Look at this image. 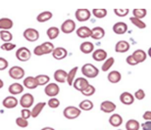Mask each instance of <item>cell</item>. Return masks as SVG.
Here are the masks:
<instances>
[{"mask_svg": "<svg viewBox=\"0 0 151 130\" xmlns=\"http://www.w3.org/2000/svg\"><path fill=\"white\" fill-rule=\"evenodd\" d=\"M55 47H54V44L51 43L49 41L43 42L42 44L38 45L35 48L34 53L35 56H42V55H47V54L52 53Z\"/></svg>", "mask_w": 151, "mask_h": 130, "instance_id": "cell-1", "label": "cell"}, {"mask_svg": "<svg viewBox=\"0 0 151 130\" xmlns=\"http://www.w3.org/2000/svg\"><path fill=\"white\" fill-rule=\"evenodd\" d=\"M81 74L87 78H95L99 74V69L92 64H84L81 66Z\"/></svg>", "mask_w": 151, "mask_h": 130, "instance_id": "cell-2", "label": "cell"}, {"mask_svg": "<svg viewBox=\"0 0 151 130\" xmlns=\"http://www.w3.org/2000/svg\"><path fill=\"white\" fill-rule=\"evenodd\" d=\"M81 110L80 108H77L75 106H69V107L65 108L63 111V114H64L65 119H78L81 116Z\"/></svg>", "mask_w": 151, "mask_h": 130, "instance_id": "cell-3", "label": "cell"}, {"mask_svg": "<svg viewBox=\"0 0 151 130\" xmlns=\"http://www.w3.org/2000/svg\"><path fill=\"white\" fill-rule=\"evenodd\" d=\"M16 58L20 62H27L32 58V52L29 48L27 47H21L17 50L16 52Z\"/></svg>", "mask_w": 151, "mask_h": 130, "instance_id": "cell-4", "label": "cell"}, {"mask_svg": "<svg viewBox=\"0 0 151 130\" xmlns=\"http://www.w3.org/2000/svg\"><path fill=\"white\" fill-rule=\"evenodd\" d=\"M9 75L15 80H19L25 76V69L19 66H14L9 69Z\"/></svg>", "mask_w": 151, "mask_h": 130, "instance_id": "cell-5", "label": "cell"}, {"mask_svg": "<svg viewBox=\"0 0 151 130\" xmlns=\"http://www.w3.org/2000/svg\"><path fill=\"white\" fill-rule=\"evenodd\" d=\"M35 103V97L32 96L31 93H26L21 97L19 104L21 105V107H23L24 109H29L32 107Z\"/></svg>", "mask_w": 151, "mask_h": 130, "instance_id": "cell-6", "label": "cell"}, {"mask_svg": "<svg viewBox=\"0 0 151 130\" xmlns=\"http://www.w3.org/2000/svg\"><path fill=\"white\" fill-rule=\"evenodd\" d=\"M24 37L27 41L29 42H35L38 40L39 38V32L38 31H37L35 29H32V28H29L25 29V31L23 33Z\"/></svg>", "mask_w": 151, "mask_h": 130, "instance_id": "cell-7", "label": "cell"}, {"mask_svg": "<svg viewBox=\"0 0 151 130\" xmlns=\"http://www.w3.org/2000/svg\"><path fill=\"white\" fill-rule=\"evenodd\" d=\"M59 92H60V88L57 83H48L44 88L45 95L50 98L56 97L59 94Z\"/></svg>", "mask_w": 151, "mask_h": 130, "instance_id": "cell-8", "label": "cell"}, {"mask_svg": "<svg viewBox=\"0 0 151 130\" xmlns=\"http://www.w3.org/2000/svg\"><path fill=\"white\" fill-rule=\"evenodd\" d=\"M90 16H91V13L88 9H78L75 13L76 19L78 22H86L90 19Z\"/></svg>", "mask_w": 151, "mask_h": 130, "instance_id": "cell-9", "label": "cell"}, {"mask_svg": "<svg viewBox=\"0 0 151 130\" xmlns=\"http://www.w3.org/2000/svg\"><path fill=\"white\" fill-rule=\"evenodd\" d=\"M61 31L66 34H70L76 31V23L73 20H66L64 23L61 25Z\"/></svg>", "mask_w": 151, "mask_h": 130, "instance_id": "cell-10", "label": "cell"}, {"mask_svg": "<svg viewBox=\"0 0 151 130\" xmlns=\"http://www.w3.org/2000/svg\"><path fill=\"white\" fill-rule=\"evenodd\" d=\"M89 85V83H88V81H87V79H86L84 77H78V78H76L75 81H74V83H73V87L76 89V90H78V91H83L84 89L86 88L87 86Z\"/></svg>", "mask_w": 151, "mask_h": 130, "instance_id": "cell-11", "label": "cell"}, {"mask_svg": "<svg viewBox=\"0 0 151 130\" xmlns=\"http://www.w3.org/2000/svg\"><path fill=\"white\" fill-rule=\"evenodd\" d=\"M18 104H19V101H18V99L13 95L7 96V97L2 101L3 107L6 109H14L17 107Z\"/></svg>", "mask_w": 151, "mask_h": 130, "instance_id": "cell-12", "label": "cell"}, {"mask_svg": "<svg viewBox=\"0 0 151 130\" xmlns=\"http://www.w3.org/2000/svg\"><path fill=\"white\" fill-rule=\"evenodd\" d=\"M117 106L112 101H104L101 103L100 110L105 114H112L113 111L116 110Z\"/></svg>", "mask_w": 151, "mask_h": 130, "instance_id": "cell-13", "label": "cell"}, {"mask_svg": "<svg viewBox=\"0 0 151 130\" xmlns=\"http://www.w3.org/2000/svg\"><path fill=\"white\" fill-rule=\"evenodd\" d=\"M134 96L129 92H123L120 95V101L122 104L126 106H131L134 104Z\"/></svg>", "mask_w": 151, "mask_h": 130, "instance_id": "cell-14", "label": "cell"}, {"mask_svg": "<svg viewBox=\"0 0 151 130\" xmlns=\"http://www.w3.org/2000/svg\"><path fill=\"white\" fill-rule=\"evenodd\" d=\"M67 75L68 72L64 69H57L54 72V79L58 83H65L67 82Z\"/></svg>", "mask_w": 151, "mask_h": 130, "instance_id": "cell-15", "label": "cell"}, {"mask_svg": "<svg viewBox=\"0 0 151 130\" xmlns=\"http://www.w3.org/2000/svg\"><path fill=\"white\" fill-rule=\"evenodd\" d=\"M67 55H68L67 50H66L65 48H63V47H56L55 49H54L53 52H52L53 58L55 60H58V61L65 59L66 57H67Z\"/></svg>", "mask_w": 151, "mask_h": 130, "instance_id": "cell-16", "label": "cell"}, {"mask_svg": "<svg viewBox=\"0 0 151 130\" xmlns=\"http://www.w3.org/2000/svg\"><path fill=\"white\" fill-rule=\"evenodd\" d=\"M92 59L96 62L105 61L107 59V52L104 49H96L92 53Z\"/></svg>", "mask_w": 151, "mask_h": 130, "instance_id": "cell-17", "label": "cell"}, {"mask_svg": "<svg viewBox=\"0 0 151 130\" xmlns=\"http://www.w3.org/2000/svg\"><path fill=\"white\" fill-rule=\"evenodd\" d=\"M129 50V44L126 40H120L115 45V51L117 53H126Z\"/></svg>", "mask_w": 151, "mask_h": 130, "instance_id": "cell-18", "label": "cell"}, {"mask_svg": "<svg viewBox=\"0 0 151 130\" xmlns=\"http://www.w3.org/2000/svg\"><path fill=\"white\" fill-rule=\"evenodd\" d=\"M113 31L116 34H125L128 31V25L124 22H118L113 26Z\"/></svg>", "mask_w": 151, "mask_h": 130, "instance_id": "cell-19", "label": "cell"}, {"mask_svg": "<svg viewBox=\"0 0 151 130\" xmlns=\"http://www.w3.org/2000/svg\"><path fill=\"white\" fill-rule=\"evenodd\" d=\"M104 36H105V31L101 26H96V28H93L91 29V36L90 37L95 39V40L102 39Z\"/></svg>", "mask_w": 151, "mask_h": 130, "instance_id": "cell-20", "label": "cell"}, {"mask_svg": "<svg viewBox=\"0 0 151 130\" xmlns=\"http://www.w3.org/2000/svg\"><path fill=\"white\" fill-rule=\"evenodd\" d=\"M77 35L80 38H87V37H90L91 36V29H90L88 26H80L77 31Z\"/></svg>", "mask_w": 151, "mask_h": 130, "instance_id": "cell-21", "label": "cell"}, {"mask_svg": "<svg viewBox=\"0 0 151 130\" xmlns=\"http://www.w3.org/2000/svg\"><path fill=\"white\" fill-rule=\"evenodd\" d=\"M8 91L10 92L11 95H19L24 91V85L21 83H12L10 86L8 87Z\"/></svg>", "mask_w": 151, "mask_h": 130, "instance_id": "cell-22", "label": "cell"}, {"mask_svg": "<svg viewBox=\"0 0 151 130\" xmlns=\"http://www.w3.org/2000/svg\"><path fill=\"white\" fill-rule=\"evenodd\" d=\"M107 78L110 83L116 84L118 82H120L121 79H122V74H121V72L118 71H112L108 74Z\"/></svg>", "mask_w": 151, "mask_h": 130, "instance_id": "cell-23", "label": "cell"}, {"mask_svg": "<svg viewBox=\"0 0 151 130\" xmlns=\"http://www.w3.org/2000/svg\"><path fill=\"white\" fill-rule=\"evenodd\" d=\"M132 57L134 58V60L137 61L138 64L143 63L147 58V54L145 51H143L142 49H137L132 53Z\"/></svg>", "mask_w": 151, "mask_h": 130, "instance_id": "cell-24", "label": "cell"}, {"mask_svg": "<svg viewBox=\"0 0 151 130\" xmlns=\"http://www.w3.org/2000/svg\"><path fill=\"white\" fill-rule=\"evenodd\" d=\"M14 23L9 18H1L0 19V31H9L13 28Z\"/></svg>", "mask_w": 151, "mask_h": 130, "instance_id": "cell-25", "label": "cell"}, {"mask_svg": "<svg viewBox=\"0 0 151 130\" xmlns=\"http://www.w3.org/2000/svg\"><path fill=\"white\" fill-rule=\"evenodd\" d=\"M80 50H81V52H83V54H90L91 52L93 53V51H94V44L89 41L83 42V43L80 45Z\"/></svg>", "mask_w": 151, "mask_h": 130, "instance_id": "cell-26", "label": "cell"}, {"mask_svg": "<svg viewBox=\"0 0 151 130\" xmlns=\"http://www.w3.org/2000/svg\"><path fill=\"white\" fill-rule=\"evenodd\" d=\"M24 87L28 89H35L38 86L35 80V76H28L24 79Z\"/></svg>", "mask_w": 151, "mask_h": 130, "instance_id": "cell-27", "label": "cell"}, {"mask_svg": "<svg viewBox=\"0 0 151 130\" xmlns=\"http://www.w3.org/2000/svg\"><path fill=\"white\" fill-rule=\"evenodd\" d=\"M109 123L113 127H119L123 123V117L118 114H112V116L109 117Z\"/></svg>", "mask_w": 151, "mask_h": 130, "instance_id": "cell-28", "label": "cell"}, {"mask_svg": "<svg viewBox=\"0 0 151 130\" xmlns=\"http://www.w3.org/2000/svg\"><path fill=\"white\" fill-rule=\"evenodd\" d=\"M45 106H46V103H45V102L37 103V104L35 105V107L32 108V117H34V119L37 117L39 114H40V113L42 111V110L44 109Z\"/></svg>", "mask_w": 151, "mask_h": 130, "instance_id": "cell-29", "label": "cell"}, {"mask_svg": "<svg viewBox=\"0 0 151 130\" xmlns=\"http://www.w3.org/2000/svg\"><path fill=\"white\" fill-rule=\"evenodd\" d=\"M53 15L50 11H44L39 13L37 17V21L38 23H45L47 21H49L50 19H52Z\"/></svg>", "mask_w": 151, "mask_h": 130, "instance_id": "cell-30", "label": "cell"}, {"mask_svg": "<svg viewBox=\"0 0 151 130\" xmlns=\"http://www.w3.org/2000/svg\"><path fill=\"white\" fill-rule=\"evenodd\" d=\"M35 80H37L38 86H43V85H47L49 83L50 77L47 74H38L35 76Z\"/></svg>", "mask_w": 151, "mask_h": 130, "instance_id": "cell-31", "label": "cell"}, {"mask_svg": "<svg viewBox=\"0 0 151 130\" xmlns=\"http://www.w3.org/2000/svg\"><path fill=\"white\" fill-rule=\"evenodd\" d=\"M93 103L90 101V100H88V99H86V100H83V101H81V103H80V109L81 111H90V110H92L93 109Z\"/></svg>", "mask_w": 151, "mask_h": 130, "instance_id": "cell-32", "label": "cell"}, {"mask_svg": "<svg viewBox=\"0 0 151 130\" xmlns=\"http://www.w3.org/2000/svg\"><path fill=\"white\" fill-rule=\"evenodd\" d=\"M59 33H60V29L57 28V26H51V28L48 29L47 31H46L47 36L49 37V39H51V40L56 39L57 37H58Z\"/></svg>", "mask_w": 151, "mask_h": 130, "instance_id": "cell-33", "label": "cell"}, {"mask_svg": "<svg viewBox=\"0 0 151 130\" xmlns=\"http://www.w3.org/2000/svg\"><path fill=\"white\" fill-rule=\"evenodd\" d=\"M140 127L139 122L137 119H129L126 122V129L127 130H138Z\"/></svg>", "mask_w": 151, "mask_h": 130, "instance_id": "cell-34", "label": "cell"}, {"mask_svg": "<svg viewBox=\"0 0 151 130\" xmlns=\"http://www.w3.org/2000/svg\"><path fill=\"white\" fill-rule=\"evenodd\" d=\"M78 72V66H75L71 69L70 71L68 72V75H67V82L70 86H73V83L76 79V74Z\"/></svg>", "mask_w": 151, "mask_h": 130, "instance_id": "cell-35", "label": "cell"}, {"mask_svg": "<svg viewBox=\"0 0 151 130\" xmlns=\"http://www.w3.org/2000/svg\"><path fill=\"white\" fill-rule=\"evenodd\" d=\"M0 38L4 43H7V42H11L13 39V34L9 31H0Z\"/></svg>", "mask_w": 151, "mask_h": 130, "instance_id": "cell-36", "label": "cell"}, {"mask_svg": "<svg viewBox=\"0 0 151 130\" xmlns=\"http://www.w3.org/2000/svg\"><path fill=\"white\" fill-rule=\"evenodd\" d=\"M115 63V59L113 58V57H110V58H107L106 60H105V62L103 63V65H102V71H109V69L112 68V66L114 65Z\"/></svg>", "mask_w": 151, "mask_h": 130, "instance_id": "cell-37", "label": "cell"}, {"mask_svg": "<svg viewBox=\"0 0 151 130\" xmlns=\"http://www.w3.org/2000/svg\"><path fill=\"white\" fill-rule=\"evenodd\" d=\"M132 14H134V18L141 20V19H143L144 17H146L147 10L146 9H134V10H132Z\"/></svg>", "mask_w": 151, "mask_h": 130, "instance_id": "cell-38", "label": "cell"}, {"mask_svg": "<svg viewBox=\"0 0 151 130\" xmlns=\"http://www.w3.org/2000/svg\"><path fill=\"white\" fill-rule=\"evenodd\" d=\"M92 14L97 19H103L107 16V10L106 9H93Z\"/></svg>", "mask_w": 151, "mask_h": 130, "instance_id": "cell-39", "label": "cell"}, {"mask_svg": "<svg viewBox=\"0 0 151 130\" xmlns=\"http://www.w3.org/2000/svg\"><path fill=\"white\" fill-rule=\"evenodd\" d=\"M129 21L132 22V25L135 26L137 29H143L146 28V24L139 19H137V18H134V17H132L131 19H129Z\"/></svg>", "mask_w": 151, "mask_h": 130, "instance_id": "cell-40", "label": "cell"}, {"mask_svg": "<svg viewBox=\"0 0 151 130\" xmlns=\"http://www.w3.org/2000/svg\"><path fill=\"white\" fill-rule=\"evenodd\" d=\"M81 93L83 96H86V97H90V96L94 95V93H95V87L93 86V85H91V84H89V85L87 86L86 88L83 90V91H81Z\"/></svg>", "mask_w": 151, "mask_h": 130, "instance_id": "cell-41", "label": "cell"}, {"mask_svg": "<svg viewBox=\"0 0 151 130\" xmlns=\"http://www.w3.org/2000/svg\"><path fill=\"white\" fill-rule=\"evenodd\" d=\"M16 124L21 128H26L29 126V121H28V119H23L22 116H20L16 119Z\"/></svg>", "mask_w": 151, "mask_h": 130, "instance_id": "cell-42", "label": "cell"}, {"mask_svg": "<svg viewBox=\"0 0 151 130\" xmlns=\"http://www.w3.org/2000/svg\"><path fill=\"white\" fill-rule=\"evenodd\" d=\"M47 105H48V107L51 109H57L60 106V101H59V99H57L56 97L51 98L49 99V101L47 102Z\"/></svg>", "mask_w": 151, "mask_h": 130, "instance_id": "cell-43", "label": "cell"}, {"mask_svg": "<svg viewBox=\"0 0 151 130\" xmlns=\"http://www.w3.org/2000/svg\"><path fill=\"white\" fill-rule=\"evenodd\" d=\"M114 13L118 17H126L129 13V9H114Z\"/></svg>", "mask_w": 151, "mask_h": 130, "instance_id": "cell-44", "label": "cell"}, {"mask_svg": "<svg viewBox=\"0 0 151 130\" xmlns=\"http://www.w3.org/2000/svg\"><path fill=\"white\" fill-rule=\"evenodd\" d=\"M16 48V44L14 43H11V42H7V43H3L1 45V49L4 50V51H12L13 49Z\"/></svg>", "mask_w": 151, "mask_h": 130, "instance_id": "cell-45", "label": "cell"}, {"mask_svg": "<svg viewBox=\"0 0 151 130\" xmlns=\"http://www.w3.org/2000/svg\"><path fill=\"white\" fill-rule=\"evenodd\" d=\"M21 116L25 119H29V117H32V111H29V109H23L21 111Z\"/></svg>", "mask_w": 151, "mask_h": 130, "instance_id": "cell-46", "label": "cell"}, {"mask_svg": "<svg viewBox=\"0 0 151 130\" xmlns=\"http://www.w3.org/2000/svg\"><path fill=\"white\" fill-rule=\"evenodd\" d=\"M134 99H137V100H143L145 98V92L143 91V89H138L135 91L134 93Z\"/></svg>", "mask_w": 151, "mask_h": 130, "instance_id": "cell-47", "label": "cell"}, {"mask_svg": "<svg viewBox=\"0 0 151 130\" xmlns=\"http://www.w3.org/2000/svg\"><path fill=\"white\" fill-rule=\"evenodd\" d=\"M9 66V62L3 57H0V71H4L8 68Z\"/></svg>", "mask_w": 151, "mask_h": 130, "instance_id": "cell-48", "label": "cell"}, {"mask_svg": "<svg viewBox=\"0 0 151 130\" xmlns=\"http://www.w3.org/2000/svg\"><path fill=\"white\" fill-rule=\"evenodd\" d=\"M126 61H127V64L129 65V66H137L138 64V63L134 60V57H132V55H129V56L127 57Z\"/></svg>", "mask_w": 151, "mask_h": 130, "instance_id": "cell-49", "label": "cell"}, {"mask_svg": "<svg viewBox=\"0 0 151 130\" xmlns=\"http://www.w3.org/2000/svg\"><path fill=\"white\" fill-rule=\"evenodd\" d=\"M142 117L145 121H151V111H146L145 113L143 114Z\"/></svg>", "mask_w": 151, "mask_h": 130, "instance_id": "cell-50", "label": "cell"}, {"mask_svg": "<svg viewBox=\"0 0 151 130\" xmlns=\"http://www.w3.org/2000/svg\"><path fill=\"white\" fill-rule=\"evenodd\" d=\"M142 130H151V121H145L140 125Z\"/></svg>", "mask_w": 151, "mask_h": 130, "instance_id": "cell-51", "label": "cell"}, {"mask_svg": "<svg viewBox=\"0 0 151 130\" xmlns=\"http://www.w3.org/2000/svg\"><path fill=\"white\" fill-rule=\"evenodd\" d=\"M40 130H55L54 128L52 127H49V126H46V127H43V128H41Z\"/></svg>", "mask_w": 151, "mask_h": 130, "instance_id": "cell-52", "label": "cell"}, {"mask_svg": "<svg viewBox=\"0 0 151 130\" xmlns=\"http://www.w3.org/2000/svg\"><path fill=\"white\" fill-rule=\"evenodd\" d=\"M3 86H4V82H3V80L0 78V89H1Z\"/></svg>", "mask_w": 151, "mask_h": 130, "instance_id": "cell-53", "label": "cell"}, {"mask_svg": "<svg viewBox=\"0 0 151 130\" xmlns=\"http://www.w3.org/2000/svg\"><path fill=\"white\" fill-rule=\"evenodd\" d=\"M147 54H148V56L151 58V47L148 49V51H147Z\"/></svg>", "mask_w": 151, "mask_h": 130, "instance_id": "cell-54", "label": "cell"}, {"mask_svg": "<svg viewBox=\"0 0 151 130\" xmlns=\"http://www.w3.org/2000/svg\"><path fill=\"white\" fill-rule=\"evenodd\" d=\"M118 130H122V129H118Z\"/></svg>", "mask_w": 151, "mask_h": 130, "instance_id": "cell-55", "label": "cell"}]
</instances>
